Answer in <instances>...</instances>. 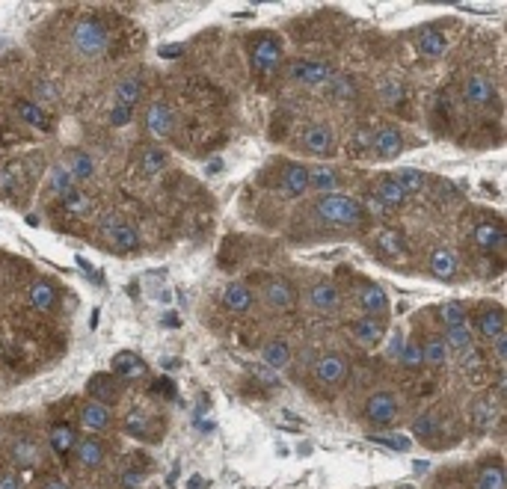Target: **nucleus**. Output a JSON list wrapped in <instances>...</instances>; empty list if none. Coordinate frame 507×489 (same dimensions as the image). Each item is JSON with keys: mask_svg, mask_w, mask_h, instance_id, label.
Masks as SVG:
<instances>
[{"mask_svg": "<svg viewBox=\"0 0 507 489\" xmlns=\"http://www.w3.org/2000/svg\"><path fill=\"white\" fill-rule=\"evenodd\" d=\"M314 213L326 225H341V228H362L365 225V208L356 199L344 193H329L314 202Z\"/></svg>", "mask_w": 507, "mask_h": 489, "instance_id": "obj_1", "label": "nucleus"}, {"mask_svg": "<svg viewBox=\"0 0 507 489\" xmlns=\"http://www.w3.org/2000/svg\"><path fill=\"white\" fill-rule=\"evenodd\" d=\"M107 30L104 24L95 21V18H80L71 30V45L78 48V54L83 56H101L107 51Z\"/></svg>", "mask_w": 507, "mask_h": 489, "instance_id": "obj_2", "label": "nucleus"}, {"mask_svg": "<svg viewBox=\"0 0 507 489\" xmlns=\"http://www.w3.org/2000/svg\"><path fill=\"white\" fill-rule=\"evenodd\" d=\"M398 412H401L398 397H395V392H386V388H380V392H371L368 400H365V407H362L365 421L374 424V427L392 424V421L398 419Z\"/></svg>", "mask_w": 507, "mask_h": 489, "instance_id": "obj_3", "label": "nucleus"}, {"mask_svg": "<svg viewBox=\"0 0 507 489\" xmlns=\"http://www.w3.org/2000/svg\"><path fill=\"white\" fill-rule=\"evenodd\" d=\"M250 63L258 75H273L282 66V45L273 36H255L252 48H250Z\"/></svg>", "mask_w": 507, "mask_h": 489, "instance_id": "obj_4", "label": "nucleus"}, {"mask_svg": "<svg viewBox=\"0 0 507 489\" xmlns=\"http://www.w3.org/2000/svg\"><path fill=\"white\" fill-rule=\"evenodd\" d=\"M314 380L326 385V388H338L344 380H347V373H350V362H347V356L344 353H324L321 359L314 362Z\"/></svg>", "mask_w": 507, "mask_h": 489, "instance_id": "obj_5", "label": "nucleus"}, {"mask_svg": "<svg viewBox=\"0 0 507 489\" xmlns=\"http://www.w3.org/2000/svg\"><path fill=\"white\" fill-rule=\"evenodd\" d=\"M101 228H104V235L110 237V243L119 252H134L140 249V235H137V228L134 225H128L122 223L116 213H107L104 220H101Z\"/></svg>", "mask_w": 507, "mask_h": 489, "instance_id": "obj_6", "label": "nucleus"}, {"mask_svg": "<svg viewBox=\"0 0 507 489\" xmlns=\"http://www.w3.org/2000/svg\"><path fill=\"white\" fill-rule=\"evenodd\" d=\"M264 303L273 311H294L297 306V291L285 276H270L264 282Z\"/></svg>", "mask_w": 507, "mask_h": 489, "instance_id": "obj_7", "label": "nucleus"}, {"mask_svg": "<svg viewBox=\"0 0 507 489\" xmlns=\"http://www.w3.org/2000/svg\"><path fill=\"white\" fill-rule=\"evenodd\" d=\"M288 75H291L297 83L303 86H314V89H321V86H326L332 80V71L326 63H309V60H297L291 63V68H288Z\"/></svg>", "mask_w": 507, "mask_h": 489, "instance_id": "obj_8", "label": "nucleus"}, {"mask_svg": "<svg viewBox=\"0 0 507 489\" xmlns=\"http://www.w3.org/2000/svg\"><path fill=\"white\" fill-rule=\"evenodd\" d=\"M306 299H309V306L314 311H321V314H336L338 306H341V294H338V287L332 282H314L309 287Z\"/></svg>", "mask_w": 507, "mask_h": 489, "instance_id": "obj_9", "label": "nucleus"}, {"mask_svg": "<svg viewBox=\"0 0 507 489\" xmlns=\"http://www.w3.org/2000/svg\"><path fill=\"white\" fill-rule=\"evenodd\" d=\"M350 335L356 338V344L371 350V347H377V344L383 341L386 323H383V318H368V314H362V318H356L350 323Z\"/></svg>", "mask_w": 507, "mask_h": 489, "instance_id": "obj_10", "label": "nucleus"}, {"mask_svg": "<svg viewBox=\"0 0 507 489\" xmlns=\"http://www.w3.org/2000/svg\"><path fill=\"white\" fill-rule=\"evenodd\" d=\"M303 146H306L312 154H332L336 151V131H332L329 125H309L306 131H303Z\"/></svg>", "mask_w": 507, "mask_h": 489, "instance_id": "obj_11", "label": "nucleus"}, {"mask_svg": "<svg viewBox=\"0 0 507 489\" xmlns=\"http://www.w3.org/2000/svg\"><path fill=\"white\" fill-rule=\"evenodd\" d=\"M359 306L368 318H386L389 314V294L380 285H365L359 291Z\"/></svg>", "mask_w": 507, "mask_h": 489, "instance_id": "obj_12", "label": "nucleus"}, {"mask_svg": "<svg viewBox=\"0 0 507 489\" xmlns=\"http://www.w3.org/2000/svg\"><path fill=\"white\" fill-rule=\"evenodd\" d=\"M371 149L377 151V157H383V161H392L403 151V137L398 128H380V131H374V142Z\"/></svg>", "mask_w": 507, "mask_h": 489, "instance_id": "obj_13", "label": "nucleus"}, {"mask_svg": "<svg viewBox=\"0 0 507 489\" xmlns=\"http://www.w3.org/2000/svg\"><path fill=\"white\" fill-rule=\"evenodd\" d=\"M110 368H113L116 377H122V380H137L146 373V362H142L134 350H119L110 359Z\"/></svg>", "mask_w": 507, "mask_h": 489, "instance_id": "obj_14", "label": "nucleus"}, {"mask_svg": "<svg viewBox=\"0 0 507 489\" xmlns=\"http://www.w3.org/2000/svg\"><path fill=\"white\" fill-rule=\"evenodd\" d=\"M252 303H255V297H252V291H250V287H246L243 282H228V285L223 287V306H226L228 311L243 314V311L252 309Z\"/></svg>", "mask_w": 507, "mask_h": 489, "instance_id": "obj_15", "label": "nucleus"}, {"mask_svg": "<svg viewBox=\"0 0 507 489\" xmlns=\"http://www.w3.org/2000/svg\"><path fill=\"white\" fill-rule=\"evenodd\" d=\"M110 407L104 404H98V400H90V404H83L80 409V424L83 430H90V433H104V430L110 427Z\"/></svg>", "mask_w": 507, "mask_h": 489, "instance_id": "obj_16", "label": "nucleus"}, {"mask_svg": "<svg viewBox=\"0 0 507 489\" xmlns=\"http://www.w3.org/2000/svg\"><path fill=\"white\" fill-rule=\"evenodd\" d=\"M457 267H460V258L454 249H448V247H439V249H433L430 255V273L436 279H454L457 276Z\"/></svg>", "mask_w": 507, "mask_h": 489, "instance_id": "obj_17", "label": "nucleus"}, {"mask_svg": "<svg viewBox=\"0 0 507 489\" xmlns=\"http://www.w3.org/2000/svg\"><path fill=\"white\" fill-rule=\"evenodd\" d=\"M463 95H466L469 104L484 107V104H489L492 98H496V86H492V80H487L481 75H472L466 80V86H463Z\"/></svg>", "mask_w": 507, "mask_h": 489, "instance_id": "obj_18", "label": "nucleus"}, {"mask_svg": "<svg viewBox=\"0 0 507 489\" xmlns=\"http://www.w3.org/2000/svg\"><path fill=\"white\" fill-rule=\"evenodd\" d=\"M309 190V169L303 163H288L282 169V193L285 196H303Z\"/></svg>", "mask_w": 507, "mask_h": 489, "instance_id": "obj_19", "label": "nucleus"}, {"mask_svg": "<svg viewBox=\"0 0 507 489\" xmlns=\"http://www.w3.org/2000/svg\"><path fill=\"white\" fill-rule=\"evenodd\" d=\"M86 392L92 395V400H98V404H104V407L119 400V388H116L110 373H95V377L90 380V385H86Z\"/></svg>", "mask_w": 507, "mask_h": 489, "instance_id": "obj_20", "label": "nucleus"}, {"mask_svg": "<svg viewBox=\"0 0 507 489\" xmlns=\"http://www.w3.org/2000/svg\"><path fill=\"white\" fill-rule=\"evenodd\" d=\"M262 356H264V365H267V368L282 371V368L291 365V344H288L285 338H273V341L264 344Z\"/></svg>", "mask_w": 507, "mask_h": 489, "instance_id": "obj_21", "label": "nucleus"}, {"mask_svg": "<svg viewBox=\"0 0 507 489\" xmlns=\"http://www.w3.org/2000/svg\"><path fill=\"white\" fill-rule=\"evenodd\" d=\"M75 451H78V463L83 469H98L101 463H104V442H98L95 436L80 439L75 445Z\"/></svg>", "mask_w": 507, "mask_h": 489, "instance_id": "obj_22", "label": "nucleus"}, {"mask_svg": "<svg viewBox=\"0 0 507 489\" xmlns=\"http://www.w3.org/2000/svg\"><path fill=\"white\" fill-rule=\"evenodd\" d=\"M309 187L321 196L338 193V172L332 166H314V169H309Z\"/></svg>", "mask_w": 507, "mask_h": 489, "instance_id": "obj_23", "label": "nucleus"}, {"mask_svg": "<svg viewBox=\"0 0 507 489\" xmlns=\"http://www.w3.org/2000/svg\"><path fill=\"white\" fill-rule=\"evenodd\" d=\"M504 309H484L481 314H477V333H481L484 338H499L504 333Z\"/></svg>", "mask_w": 507, "mask_h": 489, "instance_id": "obj_24", "label": "nucleus"}, {"mask_svg": "<svg viewBox=\"0 0 507 489\" xmlns=\"http://www.w3.org/2000/svg\"><path fill=\"white\" fill-rule=\"evenodd\" d=\"M146 122H149V131H152L154 137H166V134H172L176 116H172V110H169L166 104H152Z\"/></svg>", "mask_w": 507, "mask_h": 489, "instance_id": "obj_25", "label": "nucleus"}, {"mask_svg": "<svg viewBox=\"0 0 507 489\" xmlns=\"http://www.w3.org/2000/svg\"><path fill=\"white\" fill-rule=\"evenodd\" d=\"M386 208H403L407 205V193L401 190V184L395 178H380V184H377V193H374Z\"/></svg>", "mask_w": 507, "mask_h": 489, "instance_id": "obj_26", "label": "nucleus"}, {"mask_svg": "<svg viewBox=\"0 0 507 489\" xmlns=\"http://www.w3.org/2000/svg\"><path fill=\"white\" fill-rule=\"evenodd\" d=\"M78 181H75V175L66 169V163H54L51 166V172H48V187H51V193H56V196H68L71 190H78L75 187Z\"/></svg>", "mask_w": 507, "mask_h": 489, "instance_id": "obj_27", "label": "nucleus"}, {"mask_svg": "<svg viewBox=\"0 0 507 489\" xmlns=\"http://www.w3.org/2000/svg\"><path fill=\"white\" fill-rule=\"evenodd\" d=\"M63 163H66V169L71 172V175H75V181H86V178L95 175V161L86 151H71Z\"/></svg>", "mask_w": 507, "mask_h": 489, "instance_id": "obj_28", "label": "nucleus"}, {"mask_svg": "<svg viewBox=\"0 0 507 489\" xmlns=\"http://www.w3.org/2000/svg\"><path fill=\"white\" fill-rule=\"evenodd\" d=\"M48 442H51V448L56 454L66 457L78 445V436H75V430H71V424H54L51 433H48Z\"/></svg>", "mask_w": 507, "mask_h": 489, "instance_id": "obj_29", "label": "nucleus"}, {"mask_svg": "<svg viewBox=\"0 0 507 489\" xmlns=\"http://www.w3.org/2000/svg\"><path fill=\"white\" fill-rule=\"evenodd\" d=\"M448 362V347L439 335H433L422 344V365H430V368H442Z\"/></svg>", "mask_w": 507, "mask_h": 489, "instance_id": "obj_30", "label": "nucleus"}, {"mask_svg": "<svg viewBox=\"0 0 507 489\" xmlns=\"http://www.w3.org/2000/svg\"><path fill=\"white\" fill-rule=\"evenodd\" d=\"M477 489H507V478H504V466H501V459L496 463H487L481 469V474H477Z\"/></svg>", "mask_w": 507, "mask_h": 489, "instance_id": "obj_31", "label": "nucleus"}, {"mask_svg": "<svg viewBox=\"0 0 507 489\" xmlns=\"http://www.w3.org/2000/svg\"><path fill=\"white\" fill-rule=\"evenodd\" d=\"M18 116L27 122V125H33V128H39V131H48L51 128V119H48V113H45V107L42 104H36V101H18Z\"/></svg>", "mask_w": 507, "mask_h": 489, "instance_id": "obj_32", "label": "nucleus"}, {"mask_svg": "<svg viewBox=\"0 0 507 489\" xmlns=\"http://www.w3.org/2000/svg\"><path fill=\"white\" fill-rule=\"evenodd\" d=\"M475 243L484 249H501L504 247V228L501 225H492V223H484L475 228Z\"/></svg>", "mask_w": 507, "mask_h": 489, "instance_id": "obj_33", "label": "nucleus"}, {"mask_svg": "<svg viewBox=\"0 0 507 489\" xmlns=\"http://www.w3.org/2000/svg\"><path fill=\"white\" fill-rule=\"evenodd\" d=\"M12 463L16 466H36L39 463V448L33 439H16L12 442Z\"/></svg>", "mask_w": 507, "mask_h": 489, "instance_id": "obj_34", "label": "nucleus"}, {"mask_svg": "<svg viewBox=\"0 0 507 489\" xmlns=\"http://www.w3.org/2000/svg\"><path fill=\"white\" fill-rule=\"evenodd\" d=\"M30 303H33V309H39V311H51V309L56 306V291H54L48 282H36V285L30 287Z\"/></svg>", "mask_w": 507, "mask_h": 489, "instance_id": "obj_35", "label": "nucleus"}, {"mask_svg": "<svg viewBox=\"0 0 507 489\" xmlns=\"http://www.w3.org/2000/svg\"><path fill=\"white\" fill-rule=\"evenodd\" d=\"M371 442H377L380 448H389V451H395V454H407V451H413V439H410V436H403V433H374Z\"/></svg>", "mask_w": 507, "mask_h": 489, "instance_id": "obj_36", "label": "nucleus"}, {"mask_svg": "<svg viewBox=\"0 0 507 489\" xmlns=\"http://www.w3.org/2000/svg\"><path fill=\"white\" fill-rule=\"evenodd\" d=\"M442 341H445V347L448 350H466V347H472V329H469V323L466 326H451V329H445V335H442Z\"/></svg>", "mask_w": 507, "mask_h": 489, "instance_id": "obj_37", "label": "nucleus"}, {"mask_svg": "<svg viewBox=\"0 0 507 489\" xmlns=\"http://www.w3.org/2000/svg\"><path fill=\"white\" fill-rule=\"evenodd\" d=\"M418 48H422V54H427V56H442L448 48V39L442 30H427V33H422V39H418Z\"/></svg>", "mask_w": 507, "mask_h": 489, "instance_id": "obj_38", "label": "nucleus"}, {"mask_svg": "<svg viewBox=\"0 0 507 489\" xmlns=\"http://www.w3.org/2000/svg\"><path fill=\"white\" fill-rule=\"evenodd\" d=\"M439 318H442L445 329H451V326H466V309H463L457 299H448V303L439 306Z\"/></svg>", "mask_w": 507, "mask_h": 489, "instance_id": "obj_39", "label": "nucleus"}, {"mask_svg": "<svg viewBox=\"0 0 507 489\" xmlns=\"http://www.w3.org/2000/svg\"><path fill=\"white\" fill-rule=\"evenodd\" d=\"M166 151H161V149H142V154H140V166H142V172H149V175H157L161 169H166Z\"/></svg>", "mask_w": 507, "mask_h": 489, "instance_id": "obj_40", "label": "nucleus"}, {"mask_svg": "<svg viewBox=\"0 0 507 489\" xmlns=\"http://www.w3.org/2000/svg\"><path fill=\"white\" fill-rule=\"evenodd\" d=\"M395 181L401 184V190L410 196V193H415V190H422L424 181H427V175H424V172H418V169H401L398 175H395Z\"/></svg>", "mask_w": 507, "mask_h": 489, "instance_id": "obj_41", "label": "nucleus"}, {"mask_svg": "<svg viewBox=\"0 0 507 489\" xmlns=\"http://www.w3.org/2000/svg\"><path fill=\"white\" fill-rule=\"evenodd\" d=\"M116 101L125 104V107H134L140 101V80H134V78L122 80L119 86H116Z\"/></svg>", "mask_w": 507, "mask_h": 489, "instance_id": "obj_42", "label": "nucleus"}, {"mask_svg": "<svg viewBox=\"0 0 507 489\" xmlns=\"http://www.w3.org/2000/svg\"><path fill=\"white\" fill-rule=\"evenodd\" d=\"M63 208L68 213H90L92 211V199L86 193H80V190H71L68 196H63Z\"/></svg>", "mask_w": 507, "mask_h": 489, "instance_id": "obj_43", "label": "nucleus"}, {"mask_svg": "<svg viewBox=\"0 0 507 489\" xmlns=\"http://www.w3.org/2000/svg\"><path fill=\"white\" fill-rule=\"evenodd\" d=\"M398 359H401V365H403V368H410V371L422 368V344H418V341H407Z\"/></svg>", "mask_w": 507, "mask_h": 489, "instance_id": "obj_44", "label": "nucleus"}, {"mask_svg": "<svg viewBox=\"0 0 507 489\" xmlns=\"http://www.w3.org/2000/svg\"><path fill=\"white\" fill-rule=\"evenodd\" d=\"M413 430H415V436H422V439H433L439 433V421H436V415H418L415 419V424H413Z\"/></svg>", "mask_w": 507, "mask_h": 489, "instance_id": "obj_45", "label": "nucleus"}, {"mask_svg": "<svg viewBox=\"0 0 507 489\" xmlns=\"http://www.w3.org/2000/svg\"><path fill=\"white\" fill-rule=\"evenodd\" d=\"M380 249L389 252V255H403L407 252V243H403V237L398 232H383L380 235Z\"/></svg>", "mask_w": 507, "mask_h": 489, "instance_id": "obj_46", "label": "nucleus"}, {"mask_svg": "<svg viewBox=\"0 0 507 489\" xmlns=\"http://www.w3.org/2000/svg\"><path fill=\"white\" fill-rule=\"evenodd\" d=\"M18 172H21L18 163H9V166L0 169V190H4V193H16V187H18Z\"/></svg>", "mask_w": 507, "mask_h": 489, "instance_id": "obj_47", "label": "nucleus"}, {"mask_svg": "<svg viewBox=\"0 0 507 489\" xmlns=\"http://www.w3.org/2000/svg\"><path fill=\"white\" fill-rule=\"evenodd\" d=\"M332 92H336L338 98H350V95H356V86H353V80L350 78H344V75H332Z\"/></svg>", "mask_w": 507, "mask_h": 489, "instance_id": "obj_48", "label": "nucleus"}, {"mask_svg": "<svg viewBox=\"0 0 507 489\" xmlns=\"http://www.w3.org/2000/svg\"><path fill=\"white\" fill-rule=\"evenodd\" d=\"M125 430L131 436H142V433H146V415L131 412V415H128V421H125Z\"/></svg>", "mask_w": 507, "mask_h": 489, "instance_id": "obj_49", "label": "nucleus"}, {"mask_svg": "<svg viewBox=\"0 0 507 489\" xmlns=\"http://www.w3.org/2000/svg\"><path fill=\"white\" fill-rule=\"evenodd\" d=\"M460 362L466 371H475V368H481V350L477 347H466V350H460Z\"/></svg>", "mask_w": 507, "mask_h": 489, "instance_id": "obj_50", "label": "nucleus"}, {"mask_svg": "<svg viewBox=\"0 0 507 489\" xmlns=\"http://www.w3.org/2000/svg\"><path fill=\"white\" fill-rule=\"evenodd\" d=\"M128 122H131V107H125V104H116V110L110 113V125L122 128V125H128Z\"/></svg>", "mask_w": 507, "mask_h": 489, "instance_id": "obj_51", "label": "nucleus"}, {"mask_svg": "<svg viewBox=\"0 0 507 489\" xmlns=\"http://www.w3.org/2000/svg\"><path fill=\"white\" fill-rule=\"evenodd\" d=\"M0 489H24V483L16 471H4L0 474Z\"/></svg>", "mask_w": 507, "mask_h": 489, "instance_id": "obj_52", "label": "nucleus"}, {"mask_svg": "<svg viewBox=\"0 0 507 489\" xmlns=\"http://www.w3.org/2000/svg\"><path fill=\"white\" fill-rule=\"evenodd\" d=\"M475 419H477V424L487 427L492 419H496V412H492L489 407H484V404H477V407H475Z\"/></svg>", "mask_w": 507, "mask_h": 489, "instance_id": "obj_53", "label": "nucleus"}, {"mask_svg": "<svg viewBox=\"0 0 507 489\" xmlns=\"http://www.w3.org/2000/svg\"><path fill=\"white\" fill-rule=\"evenodd\" d=\"M492 353L499 356V362H504V356H507V335L504 333L499 338H492Z\"/></svg>", "mask_w": 507, "mask_h": 489, "instance_id": "obj_54", "label": "nucleus"}, {"mask_svg": "<svg viewBox=\"0 0 507 489\" xmlns=\"http://www.w3.org/2000/svg\"><path fill=\"white\" fill-rule=\"evenodd\" d=\"M362 208H368L371 213H383V211H386V205H383L374 193H371V196H365V202H362Z\"/></svg>", "mask_w": 507, "mask_h": 489, "instance_id": "obj_55", "label": "nucleus"}, {"mask_svg": "<svg viewBox=\"0 0 507 489\" xmlns=\"http://www.w3.org/2000/svg\"><path fill=\"white\" fill-rule=\"evenodd\" d=\"M401 350H403V338H401V333H395V335H392V341H389V356L398 359V356H401Z\"/></svg>", "mask_w": 507, "mask_h": 489, "instance_id": "obj_56", "label": "nucleus"}, {"mask_svg": "<svg viewBox=\"0 0 507 489\" xmlns=\"http://www.w3.org/2000/svg\"><path fill=\"white\" fill-rule=\"evenodd\" d=\"M39 98H42V101H56V92H54V86L42 80V83H39Z\"/></svg>", "mask_w": 507, "mask_h": 489, "instance_id": "obj_57", "label": "nucleus"}, {"mask_svg": "<svg viewBox=\"0 0 507 489\" xmlns=\"http://www.w3.org/2000/svg\"><path fill=\"white\" fill-rule=\"evenodd\" d=\"M353 142H356L359 149H371V142H374V134H371V131H359V134L353 137Z\"/></svg>", "mask_w": 507, "mask_h": 489, "instance_id": "obj_58", "label": "nucleus"}, {"mask_svg": "<svg viewBox=\"0 0 507 489\" xmlns=\"http://www.w3.org/2000/svg\"><path fill=\"white\" fill-rule=\"evenodd\" d=\"M258 380H264L267 385H279V377L273 373V368H258Z\"/></svg>", "mask_w": 507, "mask_h": 489, "instance_id": "obj_59", "label": "nucleus"}, {"mask_svg": "<svg viewBox=\"0 0 507 489\" xmlns=\"http://www.w3.org/2000/svg\"><path fill=\"white\" fill-rule=\"evenodd\" d=\"M157 54H161L164 60H172V56H181V54H184V48H181V45H164Z\"/></svg>", "mask_w": 507, "mask_h": 489, "instance_id": "obj_60", "label": "nucleus"}, {"mask_svg": "<svg viewBox=\"0 0 507 489\" xmlns=\"http://www.w3.org/2000/svg\"><path fill=\"white\" fill-rule=\"evenodd\" d=\"M42 489H71V486L66 481H60V478H51V481L42 483Z\"/></svg>", "mask_w": 507, "mask_h": 489, "instance_id": "obj_61", "label": "nucleus"}, {"mask_svg": "<svg viewBox=\"0 0 507 489\" xmlns=\"http://www.w3.org/2000/svg\"><path fill=\"white\" fill-rule=\"evenodd\" d=\"M164 326H172V329H176V326H178V314H164Z\"/></svg>", "mask_w": 507, "mask_h": 489, "instance_id": "obj_62", "label": "nucleus"}, {"mask_svg": "<svg viewBox=\"0 0 507 489\" xmlns=\"http://www.w3.org/2000/svg\"><path fill=\"white\" fill-rule=\"evenodd\" d=\"M413 466H415V471H418V474H424V471L430 469V463H424V459H415Z\"/></svg>", "mask_w": 507, "mask_h": 489, "instance_id": "obj_63", "label": "nucleus"}, {"mask_svg": "<svg viewBox=\"0 0 507 489\" xmlns=\"http://www.w3.org/2000/svg\"><path fill=\"white\" fill-rule=\"evenodd\" d=\"M220 169H223V163H220V161H214V163H208L205 172H208V175H214V172H220Z\"/></svg>", "mask_w": 507, "mask_h": 489, "instance_id": "obj_64", "label": "nucleus"}]
</instances>
